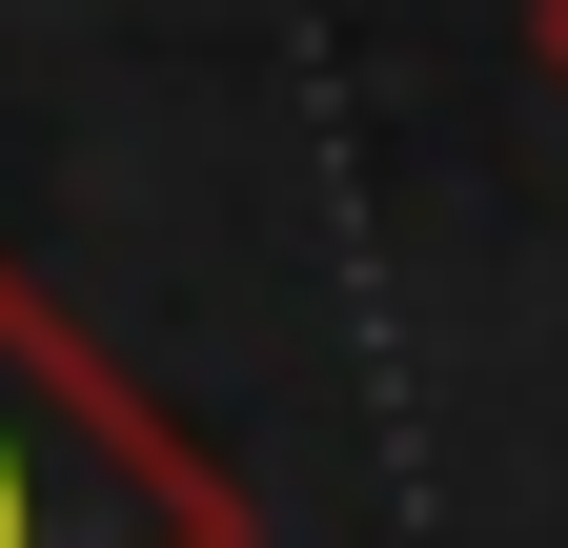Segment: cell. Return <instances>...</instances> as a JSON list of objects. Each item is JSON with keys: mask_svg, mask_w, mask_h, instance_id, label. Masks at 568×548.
I'll return each mask as SVG.
<instances>
[{"mask_svg": "<svg viewBox=\"0 0 568 548\" xmlns=\"http://www.w3.org/2000/svg\"><path fill=\"white\" fill-rule=\"evenodd\" d=\"M528 41H548V82H568V0H548V21H528Z\"/></svg>", "mask_w": 568, "mask_h": 548, "instance_id": "2", "label": "cell"}, {"mask_svg": "<svg viewBox=\"0 0 568 548\" xmlns=\"http://www.w3.org/2000/svg\"><path fill=\"white\" fill-rule=\"evenodd\" d=\"M0 548H264L224 447H183L163 386H122L21 264H0Z\"/></svg>", "mask_w": 568, "mask_h": 548, "instance_id": "1", "label": "cell"}]
</instances>
